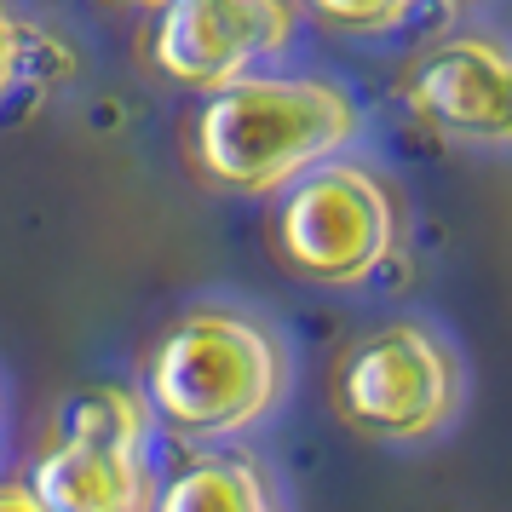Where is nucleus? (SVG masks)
Masks as SVG:
<instances>
[{"instance_id": "nucleus-1", "label": "nucleus", "mask_w": 512, "mask_h": 512, "mask_svg": "<svg viewBox=\"0 0 512 512\" xmlns=\"http://www.w3.org/2000/svg\"><path fill=\"white\" fill-rule=\"evenodd\" d=\"M357 139V104L311 75H242L202 98L190 121V162L219 190L271 196L334 162Z\"/></svg>"}, {"instance_id": "nucleus-2", "label": "nucleus", "mask_w": 512, "mask_h": 512, "mask_svg": "<svg viewBox=\"0 0 512 512\" xmlns=\"http://www.w3.org/2000/svg\"><path fill=\"white\" fill-rule=\"evenodd\" d=\"M288 392V351L271 328L231 311L196 305L162 328L144 363V409L173 438L225 443L254 432Z\"/></svg>"}, {"instance_id": "nucleus-3", "label": "nucleus", "mask_w": 512, "mask_h": 512, "mask_svg": "<svg viewBox=\"0 0 512 512\" xmlns=\"http://www.w3.org/2000/svg\"><path fill=\"white\" fill-rule=\"evenodd\" d=\"M29 489L47 512H150V409L133 386H87L64 403L58 438L35 455Z\"/></svg>"}, {"instance_id": "nucleus-4", "label": "nucleus", "mask_w": 512, "mask_h": 512, "mask_svg": "<svg viewBox=\"0 0 512 512\" xmlns=\"http://www.w3.org/2000/svg\"><path fill=\"white\" fill-rule=\"evenodd\" d=\"M334 409L363 438L426 443L461 409V363L426 323H380L340 357Z\"/></svg>"}, {"instance_id": "nucleus-5", "label": "nucleus", "mask_w": 512, "mask_h": 512, "mask_svg": "<svg viewBox=\"0 0 512 512\" xmlns=\"http://www.w3.org/2000/svg\"><path fill=\"white\" fill-rule=\"evenodd\" d=\"M271 242L288 271L323 288L369 282L397 248L392 190L357 162H323L282 190Z\"/></svg>"}, {"instance_id": "nucleus-6", "label": "nucleus", "mask_w": 512, "mask_h": 512, "mask_svg": "<svg viewBox=\"0 0 512 512\" xmlns=\"http://www.w3.org/2000/svg\"><path fill=\"white\" fill-rule=\"evenodd\" d=\"M294 35L288 0H173L150 29V70L173 87L219 93L254 64L277 58Z\"/></svg>"}, {"instance_id": "nucleus-7", "label": "nucleus", "mask_w": 512, "mask_h": 512, "mask_svg": "<svg viewBox=\"0 0 512 512\" xmlns=\"http://www.w3.org/2000/svg\"><path fill=\"white\" fill-rule=\"evenodd\" d=\"M409 110L455 144H512V52L455 35L409 70Z\"/></svg>"}, {"instance_id": "nucleus-8", "label": "nucleus", "mask_w": 512, "mask_h": 512, "mask_svg": "<svg viewBox=\"0 0 512 512\" xmlns=\"http://www.w3.org/2000/svg\"><path fill=\"white\" fill-rule=\"evenodd\" d=\"M150 512H282L265 466L242 449H208L185 461L162 489Z\"/></svg>"}, {"instance_id": "nucleus-9", "label": "nucleus", "mask_w": 512, "mask_h": 512, "mask_svg": "<svg viewBox=\"0 0 512 512\" xmlns=\"http://www.w3.org/2000/svg\"><path fill=\"white\" fill-rule=\"evenodd\" d=\"M70 64L75 58L58 47L52 29H41L35 18H24L18 6L0 0V104L29 93V87H41V81H52V75H64Z\"/></svg>"}, {"instance_id": "nucleus-10", "label": "nucleus", "mask_w": 512, "mask_h": 512, "mask_svg": "<svg viewBox=\"0 0 512 512\" xmlns=\"http://www.w3.org/2000/svg\"><path fill=\"white\" fill-rule=\"evenodd\" d=\"M323 24L346 29V35H386L397 29L409 12H415L420 0H305Z\"/></svg>"}, {"instance_id": "nucleus-11", "label": "nucleus", "mask_w": 512, "mask_h": 512, "mask_svg": "<svg viewBox=\"0 0 512 512\" xmlns=\"http://www.w3.org/2000/svg\"><path fill=\"white\" fill-rule=\"evenodd\" d=\"M0 512H47L29 484H0Z\"/></svg>"}, {"instance_id": "nucleus-12", "label": "nucleus", "mask_w": 512, "mask_h": 512, "mask_svg": "<svg viewBox=\"0 0 512 512\" xmlns=\"http://www.w3.org/2000/svg\"><path fill=\"white\" fill-rule=\"evenodd\" d=\"M121 6H133V12H150V18H156L162 6H173V0H121Z\"/></svg>"}, {"instance_id": "nucleus-13", "label": "nucleus", "mask_w": 512, "mask_h": 512, "mask_svg": "<svg viewBox=\"0 0 512 512\" xmlns=\"http://www.w3.org/2000/svg\"><path fill=\"white\" fill-rule=\"evenodd\" d=\"M449 6H466V0H449Z\"/></svg>"}]
</instances>
